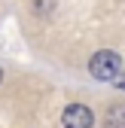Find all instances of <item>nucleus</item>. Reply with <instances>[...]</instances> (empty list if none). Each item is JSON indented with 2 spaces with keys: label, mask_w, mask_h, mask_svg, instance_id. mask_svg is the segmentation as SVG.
<instances>
[{
  "label": "nucleus",
  "mask_w": 125,
  "mask_h": 128,
  "mask_svg": "<svg viewBox=\"0 0 125 128\" xmlns=\"http://www.w3.org/2000/svg\"><path fill=\"white\" fill-rule=\"evenodd\" d=\"M52 6H55V0H37V12H43V15L49 12Z\"/></svg>",
  "instance_id": "obj_4"
},
{
  "label": "nucleus",
  "mask_w": 125,
  "mask_h": 128,
  "mask_svg": "<svg viewBox=\"0 0 125 128\" xmlns=\"http://www.w3.org/2000/svg\"><path fill=\"white\" fill-rule=\"evenodd\" d=\"M0 79H3V70H0Z\"/></svg>",
  "instance_id": "obj_6"
},
{
  "label": "nucleus",
  "mask_w": 125,
  "mask_h": 128,
  "mask_svg": "<svg viewBox=\"0 0 125 128\" xmlns=\"http://www.w3.org/2000/svg\"><path fill=\"white\" fill-rule=\"evenodd\" d=\"M61 122H64V128H92L95 113H92L86 104H70L64 113H61Z\"/></svg>",
  "instance_id": "obj_2"
},
{
  "label": "nucleus",
  "mask_w": 125,
  "mask_h": 128,
  "mask_svg": "<svg viewBox=\"0 0 125 128\" xmlns=\"http://www.w3.org/2000/svg\"><path fill=\"white\" fill-rule=\"evenodd\" d=\"M107 128H125V107H113L107 113Z\"/></svg>",
  "instance_id": "obj_3"
},
{
  "label": "nucleus",
  "mask_w": 125,
  "mask_h": 128,
  "mask_svg": "<svg viewBox=\"0 0 125 128\" xmlns=\"http://www.w3.org/2000/svg\"><path fill=\"white\" fill-rule=\"evenodd\" d=\"M116 86H119V88L125 92V73H119V76H116Z\"/></svg>",
  "instance_id": "obj_5"
},
{
  "label": "nucleus",
  "mask_w": 125,
  "mask_h": 128,
  "mask_svg": "<svg viewBox=\"0 0 125 128\" xmlns=\"http://www.w3.org/2000/svg\"><path fill=\"white\" fill-rule=\"evenodd\" d=\"M119 70H122V58H119L116 52H110V49L95 52V55H92V61H88V73L95 76V79H101V82L116 79Z\"/></svg>",
  "instance_id": "obj_1"
}]
</instances>
